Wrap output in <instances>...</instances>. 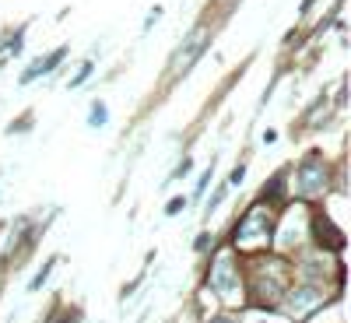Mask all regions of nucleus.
<instances>
[{"label":"nucleus","mask_w":351,"mask_h":323,"mask_svg":"<svg viewBox=\"0 0 351 323\" xmlns=\"http://www.w3.org/2000/svg\"><path fill=\"white\" fill-rule=\"evenodd\" d=\"M267 239H271V218H267V211H263V208H253L243 218V225L236 228V243L243 250H256L260 243H267Z\"/></svg>","instance_id":"nucleus-1"},{"label":"nucleus","mask_w":351,"mask_h":323,"mask_svg":"<svg viewBox=\"0 0 351 323\" xmlns=\"http://www.w3.org/2000/svg\"><path fill=\"white\" fill-rule=\"evenodd\" d=\"M208 39H211V32H208V28H193V32L183 39V46L180 49H176V56H172V77H180V74H186L193 64H197V56L204 53V49H208Z\"/></svg>","instance_id":"nucleus-2"},{"label":"nucleus","mask_w":351,"mask_h":323,"mask_svg":"<svg viewBox=\"0 0 351 323\" xmlns=\"http://www.w3.org/2000/svg\"><path fill=\"white\" fill-rule=\"evenodd\" d=\"M327 187V165L319 162V155H309L299 169V193L302 197H313Z\"/></svg>","instance_id":"nucleus-3"},{"label":"nucleus","mask_w":351,"mask_h":323,"mask_svg":"<svg viewBox=\"0 0 351 323\" xmlns=\"http://www.w3.org/2000/svg\"><path fill=\"white\" fill-rule=\"evenodd\" d=\"M319 302H324V291L316 285H295V291H291V299H288V309H291V316H306Z\"/></svg>","instance_id":"nucleus-4"},{"label":"nucleus","mask_w":351,"mask_h":323,"mask_svg":"<svg viewBox=\"0 0 351 323\" xmlns=\"http://www.w3.org/2000/svg\"><path fill=\"white\" fill-rule=\"evenodd\" d=\"M211 285L218 291H232V285H236V263H232L228 253H221L215 260V267H211Z\"/></svg>","instance_id":"nucleus-5"},{"label":"nucleus","mask_w":351,"mask_h":323,"mask_svg":"<svg viewBox=\"0 0 351 323\" xmlns=\"http://www.w3.org/2000/svg\"><path fill=\"white\" fill-rule=\"evenodd\" d=\"M316 239L327 243L330 250H341V246H344V236H341V232H334V225L324 222V218H316Z\"/></svg>","instance_id":"nucleus-6"},{"label":"nucleus","mask_w":351,"mask_h":323,"mask_svg":"<svg viewBox=\"0 0 351 323\" xmlns=\"http://www.w3.org/2000/svg\"><path fill=\"white\" fill-rule=\"evenodd\" d=\"M64 53H67V49H56V53H49V56H46V60H43V64H36L32 71H25V74H21V81L28 84V81H32V77H39V74H49V71H53L56 64H60V60H64Z\"/></svg>","instance_id":"nucleus-7"},{"label":"nucleus","mask_w":351,"mask_h":323,"mask_svg":"<svg viewBox=\"0 0 351 323\" xmlns=\"http://www.w3.org/2000/svg\"><path fill=\"white\" fill-rule=\"evenodd\" d=\"M285 193V172H278L271 183H263V200H281Z\"/></svg>","instance_id":"nucleus-8"},{"label":"nucleus","mask_w":351,"mask_h":323,"mask_svg":"<svg viewBox=\"0 0 351 323\" xmlns=\"http://www.w3.org/2000/svg\"><path fill=\"white\" fill-rule=\"evenodd\" d=\"M106 120H109V116H106V106L95 102V106H92V116H88V123H92V127H102Z\"/></svg>","instance_id":"nucleus-9"},{"label":"nucleus","mask_w":351,"mask_h":323,"mask_svg":"<svg viewBox=\"0 0 351 323\" xmlns=\"http://www.w3.org/2000/svg\"><path fill=\"white\" fill-rule=\"evenodd\" d=\"M180 208H183V197H172V204H169L165 211H169V215H176V211H180Z\"/></svg>","instance_id":"nucleus-10"},{"label":"nucleus","mask_w":351,"mask_h":323,"mask_svg":"<svg viewBox=\"0 0 351 323\" xmlns=\"http://www.w3.org/2000/svg\"><path fill=\"white\" fill-rule=\"evenodd\" d=\"M211 323H236V320H232V316H215Z\"/></svg>","instance_id":"nucleus-11"}]
</instances>
